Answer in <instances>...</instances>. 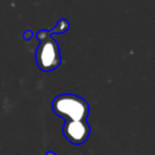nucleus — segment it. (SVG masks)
Masks as SVG:
<instances>
[{"label": "nucleus", "instance_id": "1", "mask_svg": "<svg viewBox=\"0 0 155 155\" xmlns=\"http://www.w3.org/2000/svg\"><path fill=\"white\" fill-rule=\"evenodd\" d=\"M52 110L65 121L87 120L89 115V104L85 99L72 94H63L54 98Z\"/></svg>", "mask_w": 155, "mask_h": 155}, {"label": "nucleus", "instance_id": "2", "mask_svg": "<svg viewBox=\"0 0 155 155\" xmlns=\"http://www.w3.org/2000/svg\"><path fill=\"white\" fill-rule=\"evenodd\" d=\"M35 60L37 66L43 71H52L61 64V52L58 44L52 36L39 41L35 52Z\"/></svg>", "mask_w": 155, "mask_h": 155}, {"label": "nucleus", "instance_id": "3", "mask_svg": "<svg viewBox=\"0 0 155 155\" xmlns=\"http://www.w3.org/2000/svg\"><path fill=\"white\" fill-rule=\"evenodd\" d=\"M63 134L71 143L83 144L91 135V127L87 120H67L63 125Z\"/></svg>", "mask_w": 155, "mask_h": 155}, {"label": "nucleus", "instance_id": "4", "mask_svg": "<svg viewBox=\"0 0 155 155\" xmlns=\"http://www.w3.org/2000/svg\"><path fill=\"white\" fill-rule=\"evenodd\" d=\"M69 27H70V24H69L68 20L65 19V18H62V19L58 20V24L55 25V27L53 29L49 30V32L51 34V36L54 34H64L69 30Z\"/></svg>", "mask_w": 155, "mask_h": 155}, {"label": "nucleus", "instance_id": "5", "mask_svg": "<svg viewBox=\"0 0 155 155\" xmlns=\"http://www.w3.org/2000/svg\"><path fill=\"white\" fill-rule=\"evenodd\" d=\"M49 36H51V34H50V32L48 30H41L39 32L36 33V37L39 41H41L43 39L47 38V37H49Z\"/></svg>", "mask_w": 155, "mask_h": 155}, {"label": "nucleus", "instance_id": "6", "mask_svg": "<svg viewBox=\"0 0 155 155\" xmlns=\"http://www.w3.org/2000/svg\"><path fill=\"white\" fill-rule=\"evenodd\" d=\"M22 37H24L26 41H30V39L33 37V32L31 30H27L26 32L22 34Z\"/></svg>", "mask_w": 155, "mask_h": 155}, {"label": "nucleus", "instance_id": "7", "mask_svg": "<svg viewBox=\"0 0 155 155\" xmlns=\"http://www.w3.org/2000/svg\"><path fill=\"white\" fill-rule=\"evenodd\" d=\"M46 155H56V153L53 152V151H48L47 154H46Z\"/></svg>", "mask_w": 155, "mask_h": 155}]
</instances>
